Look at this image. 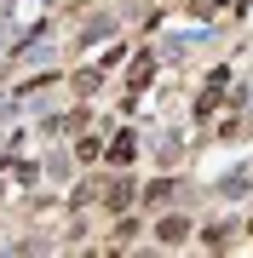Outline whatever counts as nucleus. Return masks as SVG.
<instances>
[{"instance_id":"20e7f679","label":"nucleus","mask_w":253,"mask_h":258,"mask_svg":"<svg viewBox=\"0 0 253 258\" xmlns=\"http://www.w3.org/2000/svg\"><path fill=\"white\" fill-rule=\"evenodd\" d=\"M104 201H110L115 212H121V207H132V184H127V178H115V184L104 189Z\"/></svg>"},{"instance_id":"7ed1b4c3","label":"nucleus","mask_w":253,"mask_h":258,"mask_svg":"<svg viewBox=\"0 0 253 258\" xmlns=\"http://www.w3.org/2000/svg\"><path fill=\"white\" fill-rule=\"evenodd\" d=\"M132 155H138V138H132V132H115V144H110V161H115V166H127Z\"/></svg>"},{"instance_id":"423d86ee","label":"nucleus","mask_w":253,"mask_h":258,"mask_svg":"<svg viewBox=\"0 0 253 258\" xmlns=\"http://www.w3.org/2000/svg\"><path fill=\"white\" fill-rule=\"evenodd\" d=\"M132 235H138V224H132V218H121V224H115V247H127Z\"/></svg>"},{"instance_id":"0eeeda50","label":"nucleus","mask_w":253,"mask_h":258,"mask_svg":"<svg viewBox=\"0 0 253 258\" xmlns=\"http://www.w3.org/2000/svg\"><path fill=\"white\" fill-rule=\"evenodd\" d=\"M219 6H225V0H190V12H196V18H213Z\"/></svg>"},{"instance_id":"f03ea898","label":"nucleus","mask_w":253,"mask_h":258,"mask_svg":"<svg viewBox=\"0 0 253 258\" xmlns=\"http://www.w3.org/2000/svg\"><path fill=\"white\" fill-rule=\"evenodd\" d=\"M150 75H156V57H150V52H138V63L127 69V86H132V92H144V86H150Z\"/></svg>"},{"instance_id":"f257e3e1","label":"nucleus","mask_w":253,"mask_h":258,"mask_svg":"<svg viewBox=\"0 0 253 258\" xmlns=\"http://www.w3.org/2000/svg\"><path fill=\"white\" fill-rule=\"evenodd\" d=\"M156 235L167 241V247H184V241H190V218H178V212H167V218L156 224Z\"/></svg>"},{"instance_id":"39448f33","label":"nucleus","mask_w":253,"mask_h":258,"mask_svg":"<svg viewBox=\"0 0 253 258\" xmlns=\"http://www.w3.org/2000/svg\"><path fill=\"white\" fill-rule=\"evenodd\" d=\"M150 201H156V207L173 201V178H156V184H150Z\"/></svg>"}]
</instances>
